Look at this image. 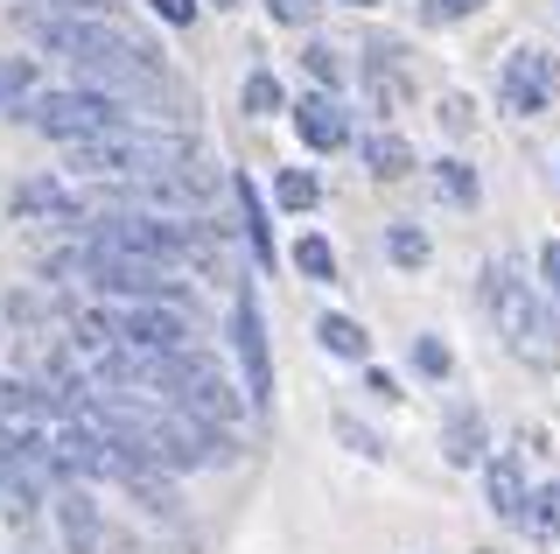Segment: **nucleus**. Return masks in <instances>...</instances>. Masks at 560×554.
<instances>
[{
  "instance_id": "nucleus-1",
  "label": "nucleus",
  "mask_w": 560,
  "mask_h": 554,
  "mask_svg": "<svg viewBox=\"0 0 560 554\" xmlns=\"http://www.w3.org/2000/svg\"><path fill=\"white\" fill-rule=\"evenodd\" d=\"M189 134H148V127H113L98 141H78L70 148V169L78 176H98V183H154V176H175L189 169Z\"/></svg>"
},
{
  "instance_id": "nucleus-2",
  "label": "nucleus",
  "mask_w": 560,
  "mask_h": 554,
  "mask_svg": "<svg viewBox=\"0 0 560 554\" xmlns=\"http://www.w3.org/2000/svg\"><path fill=\"white\" fill-rule=\"evenodd\" d=\"M483 302H490V316H498L504 344H512V358H525L533 372H553L560 366V323H553V309L533 296V281H518L512 259H490Z\"/></svg>"
},
{
  "instance_id": "nucleus-3",
  "label": "nucleus",
  "mask_w": 560,
  "mask_h": 554,
  "mask_svg": "<svg viewBox=\"0 0 560 554\" xmlns=\"http://www.w3.org/2000/svg\"><path fill=\"white\" fill-rule=\"evenodd\" d=\"M28 127L78 148V141H98V134L127 127V99L92 92V84H78V92H35L28 99Z\"/></svg>"
},
{
  "instance_id": "nucleus-4",
  "label": "nucleus",
  "mask_w": 560,
  "mask_h": 554,
  "mask_svg": "<svg viewBox=\"0 0 560 554\" xmlns=\"http://www.w3.org/2000/svg\"><path fill=\"white\" fill-rule=\"evenodd\" d=\"M560 92V57L553 49H512V64H504V106H512L518 119L547 113Z\"/></svg>"
},
{
  "instance_id": "nucleus-5",
  "label": "nucleus",
  "mask_w": 560,
  "mask_h": 554,
  "mask_svg": "<svg viewBox=\"0 0 560 554\" xmlns=\"http://www.w3.org/2000/svg\"><path fill=\"white\" fill-rule=\"evenodd\" d=\"M232 344H238V358H245V401L267 407L273 401V366H267V323H259L253 288H245L238 309H232Z\"/></svg>"
},
{
  "instance_id": "nucleus-6",
  "label": "nucleus",
  "mask_w": 560,
  "mask_h": 554,
  "mask_svg": "<svg viewBox=\"0 0 560 554\" xmlns=\"http://www.w3.org/2000/svg\"><path fill=\"white\" fill-rule=\"evenodd\" d=\"M133 204H168V211H210V197H218V176L210 169H175V176H154V183H133L127 189Z\"/></svg>"
},
{
  "instance_id": "nucleus-7",
  "label": "nucleus",
  "mask_w": 560,
  "mask_h": 554,
  "mask_svg": "<svg viewBox=\"0 0 560 554\" xmlns=\"http://www.w3.org/2000/svg\"><path fill=\"white\" fill-rule=\"evenodd\" d=\"M14 218H28V224H35V218H43V224H78V218H84V204L70 197L57 176H35V183L14 189Z\"/></svg>"
},
{
  "instance_id": "nucleus-8",
  "label": "nucleus",
  "mask_w": 560,
  "mask_h": 554,
  "mask_svg": "<svg viewBox=\"0 0 560 554\" xmlns=\"http://www.w3.org/2000/svg\"><path fill=\"white\" fill-rule=\"evenodd\" d=\"M483 484H490V512H498V519H525V512H533L518 449H498V457H490V471H483Z\"/></svg>"
},
{
  "instance_id": "nucleus-9",
  "label": "nucleus",
  "mask_w": 560,
  "mask_h": 554,
  "mask_svg": "<svg viewBox=\"0 0 560 554\" xmlns=\"http://www.w3.org/2000/svg\"><path fill=\"white\" fill-rule=\"evenodd\" d=\"M294 127H302V141L308 148H343L350 141V119H343V106L329 92H315V99H302V106H294Z\"/></svg>"
},
{
  "instance_id": "nucleus-10",
  "label": "nucleus",
  "mask_w": 560,
  "mask_h": 554,
  "mask_svg": "<svg viewBox=\"0 0 560 554\" xmlns=\"http://www.w3.org/2000/svg\"><path fill=\"white\" fill-rule=\"evenodd\" d=\"M364 92H372L378 113H407L413 84L399 78V57H393V49H372V57H364Z\"/></svg>"
},
{
  "instance_id": "nucleus-11",
  "label": "nucleus",
  "mask_w": 560,
  "mask_h": 554,
  "mask_svg": "<svg viewBox=\"0 0 560 554\" xmlns=\"http://www.w3.org/2000/svg\"><path fill=\"white\" fill-rule=\"evenodd\" d=\"M57 506H63V547L70 554H98V512H92V498H84V492H63Z\"/></svg>"
},
{
  "instance_id": "nucleus-12",
  "label": "nucleus",
  "mask_w": 560,
  "mask_h": 554,
  "mask_svg": "<svg viewBox=\"0 0 560 554\" xmlns=\"http://www.w3.org/2000/svg\"><path fill=\"white\" fill-rule=\"evenodd\" d=\"M364 162H372V176L393 183V176H407V169H413V148L399 141V134H372V141H364Z\"/></svg>"
},
{
  "instance_id": "nucleus-13",
  "label": "nucleus",
  "mask_w": 560,
  "mask_h": 554,
  "mask_svg": "<svg viewBox=\"0 0 560 554\" xmlns=\"http://www.w3.org/2000/svg\"><path fill=\"white\" fill-rule=\"evenodd\" d=\"M442 442H448V463H477V457H483V422H477V407H469V414L455 407Z\"/></svg>"
},
{
  "instance_id": "nucleus-14",
  "label": "nucleus",
  "mask_w": 560,
  "mask_h": 554,
  "mask_svg": "<svg viewBox=\"0 0 560 554\" xmlns=\"http://www.w3.org/2000/svg\"><path fill=\"white\" fill-rule=\"evenodd\" d=\"M323 344L337 358H372V337H364V323H350V316H323Z\"/></svg>"
},
{
  "instance_id": "nucleus-15",
  "label": "nucleus",
  "mask_w": 560,
  "mask_h": 554,
  "mask_svg": "<svg viewBox=\"0 0 560 554\" xmlns=\"http://www.w3.org/2000/svg\"><path fill=\"white\" fill-rule=\"evenodd\" d=\"M238 204H245V239H253V253H259V259H267V253H273V239H267V211H259V189L245 183V176H238Z\"/></svg>"
},
{
  "instance_id": "nucleus-16",
  "label": "nucleus",
  "mask_w": 560,
  "mask_h": 554,
  "mask_svg": "<svg viewBox=\"0 0 560 554\" xmlns=\"http://www.w3.org/2000/svg\"><path fill=\"white\" fill-rule=\"evenodd\" d=\"M434 189H442L448 204H477V176H469L463 162H434Z\"/></svg>"
},
{
  "instance_id": "nucleus-17",
  "label": "nucleus",
  "mask_w": 560,
  "mask_h": 554,
  "mask_svg": "<svg viewBox=\"0 0 560 554\" xmlns=\"http://www.w3.org/2000/svg\"><path fill=\"white\" fill-rule=\"evenodd\" d=\"M385 253H393L399 267H428V232H413V224H393V239H385Z\"/></svg>"
},
{
  "instance_id": "nucleus-18",
  "label": "nucleus",
  "mask_w": 560,
  "mask_h": 554,
  "mask_svg": "<svg viewBox=\"0 0 560 554\" xmlns=\"http://www.w3.org/2000/svg\"><path fill=\"white\" fill-rule=\"evenodd\" d=\"M294 267H302L308 281H329V274H337V253H329V239H302V246H294Z\"/></svg>"
},
{
  "instance_id": "nucleus-19",
  "label": "nucleus",
  "mask_w": 560,
  "mask_h": 554,
  "mask_svg": "<svg viewBox=\"0 0 560 554\" xmlns=\"http://www.w3.org/2000/svg\"><path fill=\"white\" fill-rule=\"evenodd\" d=\"M315 197H323V189H315L308 169H288V176H280V204H288V211H308Z\"/></svg>"
},
{
  "instance_id": "nucleus-20",
  "label": "nucleus",
  "mask_w": 560,
  "mask_h": 554,
  "mask_svg": "<svg viewBox=\"0 0 560 554\" xmlns=\"http://www.w3.org/2000/svg\"><path fill=\"white\" fill-rule=\"evenodd\" d=\"M525 519H533L539 533H560V484H539V492H533V512H525Z\"/></svg>"
},
{
  "instance_id": "nucleus-21",
  "label": "nucleus",
  "mask_w": 560,
  "mask_h": 554,
  "mask_svg": "<svg viewBox=\"0 0 560 554\" xmlns=\"http://www.w3.org/2000/svg\"><path fill=\"white\" fill-rule=\"evenodd\" d=\"M273 106H280V84L267 71H253L245 78V113H273Z\"/></svg>"
},
{
  "instance_id": "nucleus-22",
  "label": "nucleus",
  "mask_w": 560,
  "mask_h": 554,
  "mask_svg": "<svg viewBox=\"0 0 560 554\" xmlns=\"http://www.w3.org/2000/svg\"><path fill=\"white\" fill-rule=\"evenodd\" d=\"M413 366L428 372V379H442V372H448V344H442V337H420V344H413Z\"/></svg>"
},
{
  "instance_id": "nucleus-23",
  "label": "nucleus",
  "mask_w": 560,
  "mask_h": 554,
  "mask_svg": "<svg viewBox=\"0 0 560 554\" xmlns=\"http://www.w3.org/2000/svg\"><path fill=\"white\" fill-rule=\"evenodd\" d=\"M267 8H273V22H288V28L315 22V0H267Z\"/></svg>"
},
{
  "instance_id": "nucleus-24",
  "label": "nucleus",
  "mask_w": 560,
  "mask_h": 554,
  "mask_svg": "<svg viewBox=\"0 0 560 554\" xmlns=\"http://www.w3.org/2000/svg\"><path fill=\"white\" fill-rule=\"evenodd\" d=\"M28 84H35V71H28V64H8V71H0V99L14 106V99H22Z\"/></svg>"
},
{
  "instance_id": "nucleus-25",
  "label": "nucleus",
  "mask_w": 560,
  "mask_h": 554,
  "mask_svg": "<svg viewBox=\"0 0 560 554\" xmlns=\"http://www.w3.org/2000/svg\"><path fill=\"white\" fill-rule=\"evenodd\" d=\"M483 0H428V22H463V14H477Z\"/></svg>"
},
{
  "instance_id": "nucleus-26",
  "label": "nucleus",
  "mask_w": 560,
  "mask_h": 554,
  "mask_svg": "<svg viewBox=\"0 0 560 554\" xmlns=\"http://www.w3.org/2000/svg\"><path fill=\"white\" fill-rule=\"evenodd\" d=\"M308 71H315V78H323V84H337V78H343V64H337V49H323V43H315V49H308Z\"/></svg>"
},
{
  "instance_id": "nucleus-27",
  "label": "nucleus",
  "mask_w": 560,
  "mask_h": 554,
  "mask_svg": "<svg viewBox=\"0 0 560 554\" xmlns=\"http://www.w3.org/2000/svg\"><path fill=\"white\" fill-rule=\"evenodd\" d=\"M154 14L175 22V28H189V22H197V0H154Z\"/></svg>"
},
{
  "instance_id": "nucleus-28",
  "label": "nucleus",
  "mask_w": 560,
  "mask_h": 554,
  "mask_svg": "<svg viewBox=\"0 0 560 554\" xmlns=\"http://www.w3.org/2000/svg\"><path fill=\"white\" fill-rule=\"evenodd\" d=\"M442 127H448V134L469 127V106H463V99H442Z\"/></svg>"
},
{
  "instance_id": "nucleus-29",
  "label": "nucleus",
  "mask_w": 560,
  "mask_h": 554,
  "mask_svg": "<svg viewBox=\"0 0 560 554\" xmlns=\"http://www.w3.org/2000/svg\"><path fill=\"white\" fill-rule=\"evenodd\" d=\"M539 274H547V288H553V302H560V246L539 253Z\"/></svg>"
},
{
  "instance_id": "nucleus-30",
  "label": "nucleus",
  "mask_w": 560,
  "mask_h": 554,
  "mask_svg": "<svg viewBox=\"0 0 560 554\" xmlns=\"http://www.w3.org/2000/svg\"><path fill=\"white\" fill-rule=\"evenodd\" d=\"M350 8H372V0H350Z\"/></svg>"
},
{
  "instance_id": "nucleus-31",
  "label": "nucleus",
  "mask_w": 560,
  "mask_h": 554,
  "mask_svg": "<svg viewBox=\"0 0 560 554\" xmlns=\"http://www.w3.org/2000/svg\"><path fill=\"white\" fill-rule=\"evenodd\" d=\"M477 554H498V547H477Z\"/></svg>"
}]
</instances>
